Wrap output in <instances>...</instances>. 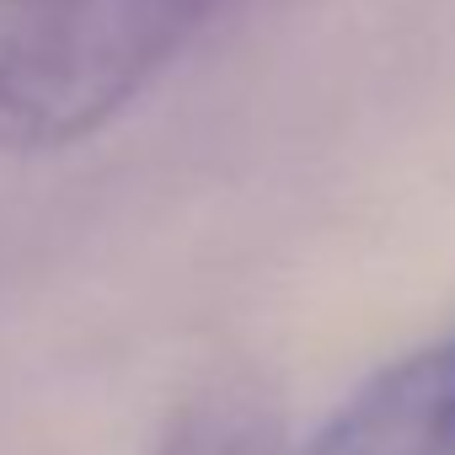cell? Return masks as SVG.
Listing matches in <instances>:
<instances>
[{
  "mask_svg": "<svg viewBox=\"0 0 455 455\" xmlns=\"http://www.w3.org/2000/svg\"><path fill=\"white\" fill-rule=\"evenodd\" d=\"M225 0H0V150H60L161 81Z\"/></svg>",
  "mask_w": 455,
  "mask_h": 455,
  "instance_id": "obj_1",
  "label": "cell"
},
{
  "mask_svg": "<svg viewBox=\"0 0 455 455\" xmlns=\"http://www.w3.org/2000/svg\"><path fill=\"white\" fill-rule=\"evenodd\" d=\"M290 455H455V332L370 375Z\"/></svg>",
  "mask_w": 455,
  "mask_h": 455,
  "instance_id": "obj_2",
  "label": "cell"
},
{
  "mask_svg": "<svg viewBox=\"0 0 455 455\" xmlns=\"http://www.w3.org/2000/svg\"><path fill=\"white\" fill-rule=\"evenodd\" d=\"M156 455H290V444L263 391L220 380L172 412Z\"/></svg>",
  "mask_w": 455,
  "mask_h": 455,
  "instance_id": "obj_3",
  "label": "cell"
}]
</instances>
